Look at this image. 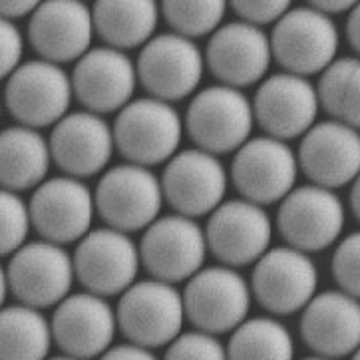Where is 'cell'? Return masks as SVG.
Returning a JSON list of instances; mask_svg holds the SVG:
<instances>
[{
    "mask_svg": "<svg viewBox=\"0 0 360 360\" xmlns=\"http://www.w3.org/2000/svg\"><path fill=\"white\" fill-rule=\"evenodd\" d=\"M184 134L175 108L160 98H141L120 108L112 128L114 146L138 165H158L174 155Z\"/></svg>",
    "mask_w": 360,
    "mask_h": 360,
    "instance_id": "cell-1",
    "label": "cell"
},
{
    "mask_svg": "<svg viewBox=\"0 0 360 360\" xmlns=\"http://www.w3.org/2000/svg\"><path fill=\"white\" fill-rule=\"evenodd\" d=\"M120 295L116 323L129 342L153 350L167 347L181 333L184 299L172 283L134 281Z\"/></svg>",
    "mask_w": 360,
    "mask_h": 360,
    "instance_id": "cell-2",
    "label": "cell"
},
{
    "mask_svg": "<svg viewBox=\"0 0 360 360\" xmlns=\"http://www.w3.org/2000/svg\"><path fill=\"white\" fill-rule=\"evenodd\" d=\"M271 54L290 74L311 76L337 58L338 30L330 14L313 6L289 8L269 36Z\"/></svg>",
    "mask_w": 360,
    "mask_h": 360,
    "instance_id": "cell-3",
    "label": "cell"
},
{
    "mask_svg": "<svg viewBox=\"0 0 360 360\" xmlns=\"http://www.w3.org/2000/svg\"><path fill=\"white\" fill-rule=\"evenodd\" d=\"M253 108L239 88L211 86L191 100L186 128L199 150L210 153L235 151L253 129Z\"/></svg>",
    "mask_w": 360,
    "mask_h": 360,
    "instance_id": "cell-4",
    "label": "cell"
},
{
    "mask_svg": "<svg viewBox=\"0 0 360 360\" xmlns=\"http://www.w3.org/2000/svg\"><path fill=\"white\" fill-rule=\"evenodd\" d=\"M162 184L146 165L126 163L108 169L94 193L100 217L120 231L146 229L162 210Z\"/></svg>",
    "mask_w": 360,
    "mask_h": 360,
    "instance_id": "cell-5",
    "label": "cell"
},
{
    "mask_svg": "<svg viewBox=\"0 0 360 360\" xmlns=\"http://www.w3.org/2000/svg\"><path fill=\"white\" fill-rule=\"evenodd\" d=\"M72 84L60 64L30 60L18 64L6 82L4 102L16 122L28 128L54 126L70 108Z\"/></svg>",
    "mask_w": 360,
    "mask_h": 360,
    "instance_id": "cell-6",
    "label": "cell"
},
{
    "mask_svg": "<svg viewBox=\"0 0 360 360\" xmlns=\"http://www.w3.org/2000/svg\"><path fill=\"white\" fill-rule=\"evenodd\" d=\"M184 311L191 325L211 335L231 333L249 313L251 289L233 267L199 269L189 277Z\"/></svg>",
    "mask_w": 360,
    "mask_h": 360,
    "instance_id": "cell-7",
    "label": "cell"
},
{
    "mask_svg": "<svg viewBox=\"0 0 360 360\" xmlns=\"http://www.w3.org/2000/svg\"><path fill=\"white\" fill-rule=\"evenodd\" d=\"M203 68L205 60L193 38L167 32L151 36L141 46L136 74L153 98L177 102L195 92Z\"/></svg>",
    "mask_w": 360,
    "mask_h": 360,
    "instance_id": "cell-8",
    "label": "cell"
},
{
    "mask_svg": "<svg viewBox=\"0 0 360 360\" xmlns=\"http://www.w3.org/2000/svg\"><path fill=\"white\" fill-rule=\"evenodd\" d=\"M140 263L165 283H181L198 273L205 255V233L187 215H167L146 227L140 243Z\"/></svg>",
    "mask_w": 360,
    "mask_h": 360,
    "instance_id": "cell-9",
    "label": "cell"
},
{
    "mask_svg": "<svg viewBox=\"0 0 360 360\" xmlns=\"http://www.w3.org/2000/svg\"><path fill=\"white\" fill-rule=\"evenodd\" d=\"M78 241L72 265L82 287L100 297H112L136 281L141 265L140 251L128 233L108 227L88 231Z\"/></svg>",
    "mask_w": 360,
    "mask_h": 360,
    "instance_id": "cell-10",
    "label": "cell"
},
{
    "mask_svg": "<svg viewBox=\"0 0 360 360\" xmlns=\"http://www.w3.org/2000/svg\"><path fill=\"white\" fill-rule=\"evenodd\" d=\"M277 227L289 247L319 253L335 243L342 233L345 207L328 187H292L281 199Z\"/></svg>",
    "mask_w": 360,
    "mask_h": 360,
    "instance_id": "cell-11",
    "label": "cell"
},
{
    "mask_svg": "<svg viewBox=\"0 0 360 360\" xmlns=\"http://www.w3.org/2000/svg\"><path fill=\"white\" fill-rule=\"evenodd\" d=\"M251 277V295L269 313L289 316L311 301L319 271L309 253L295 247L265 251L255 261Z\"/></svg>",
    "mask_w": 360,
    "mask_h": 360,
    "instance_id": "cell-12",
    "label": "cell"
},
{
    "mask_svg": "<svg viewBox=\"0 0 360 360\" xmlns=\"http://www.w3.org/2000/svg\"><path fill=\"white\" fill-rule=\"evenodd\" d=\"M12 295L24 304L46 309L58 304L72 289V257L54 241H34L20 245L12 253L6 269Z\"/></svg>",
    "mask_w": 360,
    "mask_h": 360,
    "instance_id": "cell-13",
    "label": "cell"
},
{
    "mask_svg": "<svg viewBox=\"0 0 360 360\" xmlns=\"http://www.w3.org/2000/svg\"><path fill=\"white\" fill-rule=\"evenodd\" d=\"M235 151L231 163L233 184L247 201L271 205L295 187L299 163L283 140L271 136L245 140Z\"/></svg>",
    "mask_w": 360,
    "mask_h": 360,
    "instance_id": "cell-14",
    "label": "cell"
},
{
    "mask_svg": "<svg viewBox=\"0 0 360 360\" xmlns=\"http://www.w3.org/2000/svg\"><path fill=\"white\" fill-rule=\"evenodd\" d=\"M205 243L213 255L227 267L255 263L269 249L273 223L263 205L235 199L219 203L211 211L205 227Z\"/></svg>",
    "mask_w": 360,
    "mask_h": 360,
    "instance_id": "cell-15",
    "label": "cell"
},
{
    "mask_svg": "<svg viewBox=\"0 0 360 360\" xmlns=\"http://www.w3.org/2000/svg\"><path fill=\"white\" fill-rule=\"evenodd\" d=\"M94 211L90 189L72 175L40 181L28 203L30 225L58 245L74 243L90 231Z\"/></svg>",
    "mask_w": 360,
    "mask_h": 360,
    "instance_id": "cell-16",
    "label": "cell"
},
{
    "mask_svg": "<svg viewBox=\"0 0 360 360\" xmlns=\"http://www.w3.org/2000/svg\"><path fill=\"white\" fill-rule=\"evenodd\" d=\"M160 184L163 199H167L179 215L201 217L223 201L227 174L215 153L186 150L169 158Z\"/></svg>",
    "mask_w": 360,
    "mask_h": 360,
    "instance_id": "cell-17",
    "label": "cell"
},
{
    "mask_svg": "<svg viewBox=\"0 0 360 360\" xmlns=\"http://www.w3.org/2000/svg\"><path fill=\"white\" fill-rule=\"evenodd\" d=\"M211 74L233 88H245L259 82L271 66L269 34L247 20L223 24L211 32L203 54Z\"/></svg>",
    "mask_w": 360,
    "mask_h": 360,
    "instance_id": "cell-18",
    "label": "cell"
},
{
    "mask_svg": "<svg viewBox=\"0 0 360 360\" xmlns=\"http://www.w3.org/2000/svg\"><path fill=\"white\" fill-rule=\"evenodd\" d=\"M92 8L84 0H42L30 12L28 40L40 58L66 64L90 50Z\"/></svg>",
    "mask_w": 360,
    "mask_h": 360,
    "instance_id": "cell-19",
    "label": "cell"
},
{
    "mask_svg": "<svg viewBox=\"0 0 360 360\" xmlns=\"http://www.w3.org/2000/svg\"><path fill=\"white\" fill-rule=\"evenodd\" d=\"M136 66L124 50H86L72 74V94L94 114H110L128 104L136 90Z\"/></svg>",
    "mask_w": 360,
    "mask_h": 360,
    "instance_id": "cell-20",
    "label": "cell"
},
{
    "mask_svg": "<svg viewBox=\"0 0 360 360\" xmlns=\"http://www.w3.org/2000/svg\"><path fill=\"white\" fill-rule=\"evenodd\" d=\"M253 117L259 126L277 140L302 136L319 114L316 90L307 76L275 74L259 86L253 100Z\"/></svg>",
    "mask_w": 360,
    "mask_h": 360,
    "instance_id": "cell-21",
    "label": "cell"
},
{
    "mask_svg": "<svg viewBox=\"0 0 360 360\" xmlns=\"http://www.w3.org/2000/svg\"><path fill=\"white\" fill-rule=\"evenodd\" d=\"M297 163L314 186L328 189L349 186L359 175V131L337 120L313 124L302 134Z\"/></svg>",
    "mask_w": 360,
    "mask_h": 360,
    "instance_id": "cell-22",
    "label": "cell"
},
{
    "mask_svg": "<svg viewBox=\"0 0 360 360\" xmlns=\"http://www.w3.org/2000/svg\"><path fill=\"white\" fill-rule=\"evenodd\" d=\"M116 313L94 292L66 295L52 316L50 333L58 349L68 356L88 359L104 354L116 335Z\"/></svg>",
    "mask_w": 360,
    "mask_h": 360,
    "instance_id": "cell-23",
    "label": "cell"
},
{
    "mask_svg": "<svg viewBox=\"0 0 360 360\" xmlns=\"http://www.w3.org/2000/svg\"><path fill=\"white\" fill-rule=\"evenodd\" d=\"M50 158L60 169L72 177H90L104 169L112 151V128L94 112L64 114L54 124L48 141Z\"/></svg>",
    "mask_w": 360,
    "mask_h": 360,
    "instance_id": "cell-24",
    "label": "cell"
},
{
    "mask_svg": "<svg viewBox=\"0 0 360 360\" xmlns=\"http://www.w3.org/2000/svg\"><path fill=\"white\" fill-rule=\"evenodd\" d=\"M301 337L319 356H349L360 342V307L345 290L313 295L301 309Z\"/></svg>",
    "mask_w": 360,
    "mask_h": 360,
    "instance_id": "cell-25",
    "label": "cell"
},
{
    "mask_svg": "<svg viewBox=\"0 0 360 360\" xmlns=\"http://www.w3.org/2000/svg\"><path fill=\"white\" fill-rule=\"evenodd\" d=\"M94 32L108 46L129 50L143 46L160 20L158 0H96L92 6Z\"/></svg>",
    "mask_w": 360,
    "mask_h": 360,
    "instance_id": "cell-26",
    "label": "cell"
},
{
    "mask_svg": "<svg viewBox=\"0 0 360 360\" xmlns=\"http://www.w3.org/2000/svg\"><path fill=\"white\" fill-rule=\"evenodd\" d=\"M48 141L38 129L16 126L0 131V186L11 191L36 187L50 167Z\"/></svg>",
    "mask_w": 360,
    "mask_h": 360,
    "instance_id": "cell-27",
    "label": "cell"
},
{
    "mask_svg": "<svg viewBox=\"0 0 360 360\" xmlns=\"http://www.w3.org/2000/svg\"><path fill=\"white\" fill-rule=\"evenodd\" d=\"M52 347L50 323L30 304L0 309V359L34 360L46 356Z\"/></svg>",
    "mask_w": 360,
    "mask_h": 360,
    "instance_id": "cell-28",
    "label": "cell"
},
{
    "mask_svg": "<svg viewBox=\"0 0 360 360\" xmlns=\"http://www.w3.org/2000/svg\"><path fill=\"white\" fill-rule=\"evenodd\" d=\"M316 90L323 105L337 122L359 128L360 124V64L354 56L333 60L321 72Z\"/></svg>",
    "mask_w": 360,
    "mask_h": 360,
    "instance_id": "cell-29",
    "label": "cell"
},
{
    "mask_svg": "<svg viewBox=\"0 0 360 360\" xmlns=\"http://www.w3.org/2000/svg\"><path fill=\"white\" fill-rule=\"evenodd\" d=\"M225 352L231 359H290L292 338L285 325L259 316L233 328Z\"/></svg>",
    "mask_w": 360,
    "mask_h": 360,
    "instance_id": "cell-30",
    "label": "cell"
},
{
    "mask_svg": "<svg viewBox=\"0 0 360 360\" xmlns=\"http://www.w3.org/2000/svg\"><path fill=\"white\" fill-rule=\"evenodd\" d=\"M227 0H162L160 14L174 28V32L199 38L211 34L223 20Z\"/></svg>",
    "mask_w": 360,
    "mask_h": 360,
    "instance_id": "cell-31",
    "label": "cell"
},
{
    "mask_svg": "<svg viewBox=\"0 0 360 360\" xmlns=\"http://www.w3.org/2000/svg\"><path fill=\"white\" fill-rule=\"evenodd\" d=\"M30 231V215L16 191L0 189V257L11 255L26 241Z\"/></svg>",
    "mask_w": 360,
    "mask_h": 360,
    "instance_id": "cell-32",
    "label": "cell"
},
{
    "mask_svg": "<svg viewBox=\"0 0 360 360\" xmlns=\"http://www.w3.org/2000/svg\"><path fill=\"white\" fill-rule=\"evenodd\" d=\"M360 235L350 233L338 243L333 255V277L340 290L359 299L360 295Z\"/></svg>",
    "mask_w": 360,
    "mask_h": 360,
    "instance_id": "cell-33",
    "label": "cell"
},
{
    "mask_svg": "<svg viewBox=\"0 0 360 360\" xmlns=\"http://www.w3.org/2000/svg\"><path fill=\"white\" fill-rule=\"evenodd\" d=\"M227 352L215 335L205 330L195 333H179L167 345L165 359H225Z\"/></svg>",
    "mask_w": 360,
    "mask_h": 360,
    "instance_id": "cell-34",
    "label": "cell"
},
{
    "mask_svg": "<svg viewBox=\"0 0 360 360\" xmlns=\"http://www.w3.org/2000/svg\"><path fill=\"white\" fill-rule=\"evenodd\" d=\"M227 2L241 20L257 26L273 24L292 4V0H227Z\"/></svg>",
    "mask_w": 360,
    "mask_h": 360,
    "instance_id": "cell-35",
    "label": "cell"
},
{
    "mask_svg": "<svg viewBox=\"0 0 360 360\" xmlns=\"http://www.w3.org/2000/svg\"><path fill=\"white\" fill-rule=\"evenodd\" d=\"M24 40L18 26L0 14V80L8 78L12 70L20 64Z\"/></svg>",
    "mask_w": 360,
    "mask_h": 360,
    "instance_id": "cell-36",
    "label": "cell"
},
{
    "mask_svg": "<svg viewBox=\"0 0 360 360\" xmlns=\"http://www.w3.org/2000/svg\"><path fill=\"white\" fill-rule=\"evenodd\" d=\"M105 359H151L153 350L140 347L136 342H126V345H117L114 349L104 350Z\"/></svg>",
    "mask_w": 360,
    "mask_h": 360,
    "instance_id": "cell-37",
    "label": "cell"
},
{
    "mask_svg": "<svg viewBox=\"0 0 360 360\" xmlns=\"http://www.w3.org/2000/svg\"><path fill=\"white\" fill-rule=\"evenodd\" d=\"M42 0H0V14L6 18H22L34 11Z\"/></svg>",
    "mask_w": 360,
    "mask_h": 360,
    "instance_id": "cell-38",
    "label": "cell"
},
{
    "mask_svg": "<svg viewBox=\"0 0 360 360\" xmlns=\"http://www.w3.org/2000/svg\"><path fill=\"white\" fill-rule=\"evenodd\" d=\"M307 2L325 14H342L359 4V0H307Z\"/></svg>",
    "mask_w": 360,
    "mask_h": 360,
    "instance_id": "cell-39",
    "label": "cell"
},
{
    "mask_svg": "<svg viewBox=\"0 0 360 360\" xmlns=\"http://www.w3.org/2000/svg\"><path fill=\"white\" fill-rule=\"evenodd\" d=\"M345 34L352 50H360V8L359 4L352 6L349 11V18H347V26H345Z\"/></svg>",
    "mask_w": 360,
    "mask_h": 360,
    "instance_id": "cell-40",
    "label": "cell"
},
{
    "mask_svg": "<svg viewBox=\"0 0 360 360\" xmlns=\"http://www.w3.org/2000/svg\"><path fill=\"white\" fill-rule=\"evenodd\" d=\"M350 213L354 219H360V198H359V179L352 181V191H350Z\"/></svg>",
    "mask_w": 360,
    "mask_h": 360,
    "instance_id": "cell-41",
    "label": "cell"
},
{
    "mask_svg": "<svg viewBox=\"0 0 360 360\" xmlns=\"http://www.w3.org/2000/svg\"><path fill=\"white\" fill-rule=\"evenodd\" d=\"M6 292H8V281H6V271L0 265V309L4 304V299H6Z\"/></svg>",
    "mask_w": 360,
    "mask_h": 360,
    "instance_id": "cell-42",
    "label": "cell"
},
{
    "mask_svg": "<svg viewBox=\"0 0 360 360\" xmlns=\"http://www.w3.org/2000/svg\"><path fill=\"white\" fill-rule=\"evenodd\" d=\"M0 120H2V100H0Z\"/></svg>",
    "mask_w": 360,
    "mask_h": 360,
    "instance_id": "cell-43",
    "label": "cell"
}]
</instances>
